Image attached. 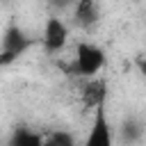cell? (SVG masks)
Masks as SVG:
<instances>
[{
	"label": "cell",
	"mask_w": 146,
	"mask_h": 146,
	"mask_svg": "<svg viewBox=\"0 0 146 146\" xmlns=\"http://www.w3.org/2000/svg\"><path fill=\"white\" fill-rule=\"evenodd\" d=\"M105 66V50L91 41H82L75 48V73L80 78L98 75V71Z\"/></svg>",
	"instance_id": "1"
},
{
	"label": "cell",
	"mask_w": 146,
	"mask_h": 146,
	"mask_svg": "<svg viewBox=\"0 0 146 146\" xmlns=\"http://www.w3.org/2000/svg\"><path fill=\"white\" fill-rule=\"evenodd\" d=\"M84 144L87 146H112L114 144V130H112V123L107 119L105 103L94 107V119H91V128H89Z\"/></svg>",
	"instance_id": "2"
},
{
	"label": "cell",
	"mask_w": 146,
	"mask_h": 146,
	"mask_svg": "<svg viewBox=\"0 0 146 146\" xmlns=\"http://www.w3.org/2000/svg\"><path fill=\"white\" fill-rule=\"evenodd\" d=\"M66 41H68V25H66L57 14L48 16V21H46V25H43V32H41L43 50L50 52V55H55V52H59V50L66 46Z\"/></svg>",
	"instance_id": "3"
},
{
	"label": "cell",
	"mask_w": 146,
	"mask_h": 146,
	"mask_svg": "<svg viewBox=\"0 0 146 146\" xmlns=\"http://www.w3.org/2000/svg\"><path fill=\"white\" fill-rule=\"evenodd\" d=\"M73 23L82 30H91L100 21V5L98 0H75L73 2Z\"/></svg>",
	"instance_id": "4"
},
{
	"label": "cell",
	"mask_w": 146,
	"mask_h": 146,
	"mask_svg": "<svg viewBox=\"0 0 146 146\" xmlns=\"http://www.w3.org/2000/svg\"><path fill=\"white\" fill-rule=\"evenodd\" d=\"M80 96H82V105L87 110H94V107H98L107 100V82L98 75H91L80 87Z\"/></svg>",
	"instance_id": "5"
},
{
	"label": "cell",
	"mask_w": 146,
	"mask_h": 146,
	"mask_svg": "<svg viewBox=\"0 0 146 146\" xmlns=\"http://www.w3.org/2000/svg\"><path fill=\"white\" fill-rule=\"evenodd\" d=\"M30 46H32V39H30L18 25H9V27L5 30V34H2V46H0V50H2V52H9L14 59H18Z\"/></svg>",
	"instance_id": "6"
},
{
	"label": "cell",
	"mask_w": 146,
	"mask_h": 146,
	"mask_svg": "<svg viewBox=\"0 0 146 146\" xmlns=\"http://www.w3.org/2000/svg\"><path fill=\"white\" fill-rule=\"evenodd\" d=\"M9 141L16 144V146H39V144H43V137L27 130V128H16Z\"/></svg>",
	"instance_id": "7"
},
{
	"label": "cell",
	"mask_w": 146,
	"mask_h": 146,
	"mask_svg": "<svg viewBox=\"0 0 146 146\" xmlns=\"http://www.w3.org/2000/svg\"><path fill=\"white\" fill-rule=\"evenodd\" d=\"M121 132H123V139H128V141H137V139H139V132H141V125L135 123L132 119H128V121H123Z\"/></svg>",
	"instance_id": "8"
},
{
	"label": "cell",
	"mask_w": 146,
	"mask_h": 146,
	"mask_svg": "<svg viewBox=\"0 0 146 146\" xmlns=\"http://www.w3.org/2000/svg\"><path fill=\"white\" fill-rule=\"evenodd\" d=\"M43 144L48 146H71L73 144V135H66V132H52L50 137H43Z\"/></svg>",
	"instance_id": "9"
},
{
	"label": "cell",
	"mask_w": 146,
	"mask_h": 146,
	"mask_svg": "<svg viewBox=\"0 0 146 146\" xmlns=\"http://www.w3.org/2000/svg\"><path fill=\"white\" fill-rule=\"evenodd\" d=\"M135 64H137V71L146 78V55H139V57L135 59Z\"/></svg>",
	"instance_id": "10"
}]
</instances>
